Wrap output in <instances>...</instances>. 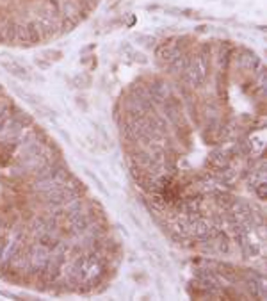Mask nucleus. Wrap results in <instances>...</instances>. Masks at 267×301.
<instances>
[{
	"label": "nucleus",
	"mask_w": 267,
	"mask_h": 301,
	"mask_svg": "<svg viewBox=\"0 0 267 301\" xmlns=\"http://www.w3.org/2000/svg\"><path fill=\"white\" fill-rule=\"evenodd\" d=\"M34 63L38 64L39 68H43V70H46V68H50V66H52V64H50V63H48V61H46V59H43L41 56H36Z\"/></svg>",
	"instance_id": "nucleus-7"
},
{
	"label": "nucleus",
	"mask_w": 267,
	"mask_h": 301,
	"mask_svg": "<svg viewBox=\"0 0 267 301\" xmlns=\"http://www.w3.org/2000/svg\"><path fill=\"white\" fill-rule=\"evenodd\" d=\"M228 164H230V157L226 154H223V152H214L210 155V166L214 170L223 171L228 168Z\"/></svg>",
	"instance_id": "nucleus-3"
},
{
	"label": "nucleus",
	"mask_w": 267,
	"mask_h": 301,
	"mask_svg": "<svg viewBox=\"0 0 267 301\" xmlns=\"http://www.w3.org/2000/svg\"><path fill=\"white\" fill-rule=\"evenodd\" d=\"M59 242H61L59 237H57V235H52V232H39L38 235H36V244L41 246V248L46 249V252L56 249Z\"/></svg>",
	"instance_id": "nucleus-2"
},
{
	"label": "nucleus",
	"mask_w": 267,
	"mask_h": 301,
	"mask_svg": "<svg viewBox=\"0 0 267 301\" xmlns=\"http://www.w3.org/2000/svg\"><path fill=\"white\" fill-rule=\"evenodd\" d=\"M39 56L43 57V59H46L50 64L52 63H57V61H61L63 59V52L61 50H43Z\"/></svg>",
	"instance_id": "nucleus-5"
},
{
	"label": "nucleus",
	"mask_w": 267,
	"mask_h": 301,
	"mask_svg": "<svg viewBox=\"0 0 267 301\" xmlns=\"http://www.w3.org/2000/svg\"><path fill=\"white\" fill-rule=\"evenodd\" d=\"M137 41L143 43L144 46H157V39L151 38V36H137Z\"/></svg>",
	"instance_id": "nucleus-6"
},
{
	"label": "nucleus",
	"mask_w": 267,
	"mask_h": 301,
	"mask_svg": "<svg viewBox=\"0 0 267 301\" xmlns=\"http://www.w3.org/2000/svg\"><path fill=\"white\" fill-rule=\"evenodd\" d=\"M15 148H18V144H15V143L9 144L8 141H0V166H6L9 161H11Z\"/></svg>",
	"instance_id": "nucleus-4"
},
{
	"label": "nucleus",
	"mask_w": 267,
	"mask_h": 301,
	"mask_svg": "<svg viewBox=\"0 0 267 301\" xmlns=\"http://www.w3.org/2000/svg\"><path fill=\"white\" fill-rule=\"evenodd\" d=\"M0 64H2V68L6 70V72L9 73V75L16 77V79H22V80H29L30 75H29V70L23 66L22 63H18V61H0Z\"/></svg>",
	"instance_id": "nucleus-1"
}]
</instances>
